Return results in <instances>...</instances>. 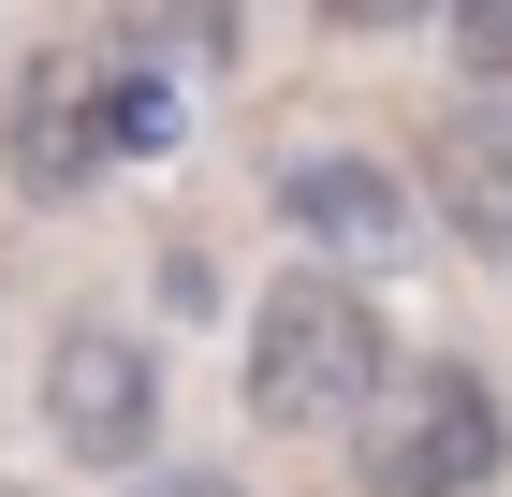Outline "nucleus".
I'll return each mask as SVG.
<instances>
[{
	"mask_svg": "<svg viewBox=\"0 0 512 497\" xmlns=\"http://www.w3.org/2000/svg\"><path fill=\"white\" fill-rule=\"evenodd\" d=\"M44 424H59L74 468H147V439H161V366H147V337H118V322H59V351H44Z\"/></svg>",
	"mask_w": 512,
	"mask_h": 497,
	"instance_id": "7ed1b4c3",
	"label": "nucleus"
},
{
	"mask_svg": "<svg viewBox=\"0 0 512 497\" xmlns=\"http://www.w3.org/2000/svg\"><path fill=\"white\" fill-rule=\"evenodd\" d=\"M425 205H439V234H454V249L512 264V103H483V117H454V132H439Z\"/></svg>",
	"mask_w": 512,
	"mask_h": 497,
	"instance_id": "423d86ee",
	"label": "nucleus"
},
{
	"mask_svg": "<svg viewBox=\"0 0 512 497\" xmlns=\"http://www.w3.org/2000/svg\"><path fill=\"white\" fill-rule=\"evenodd\" d=\"M439 30H454V74L469 88H512V0H439Z\"/></svg>",
	"mask_w": 512,
	"mask_h": 497,
	"instance_id": "6e6552de",
	"label": "nucleus"
},
{
	"mask_svg": "<svg viewBox=\"0 0 512 497\" xmlns=\"http://www.w3.org/2000/svg\"><path fill=\"white\" fill-rule=\"evenodd\" d=\"M15 191L30 205H59V191H88L103 161H118V59L103 44H44L30 74H15Z\"/></svg>",
	"mask_w": 512,
	"mask_h": 497,
	"instance_id": "20e7f679",
	"label": "nucleus"
},
{
	"mask_svg": "<svg viewBox=\"0 0 512 497\" xmlns=\"http://www.w3.org/2000/svg\"><path fill=\"white\" fill-rule=\"evenodd\" d=\"M278 220L308 234L322 264H410V249H425V205L395 191L381 161H278Z\"/></svg>",
	"mask_w": 512,
	"mask_h": 497,
	"instance_id": "39448f33",
	"label": "nucleus"
},
{
	"mask_svg": "<svg viewBox=\"0 0 512 497\" xmlns=\"http://www.w3.org/2000/svg\"><path fill=\"white\" fill-rule=\"evenodd\" d=\"M352 468L366 497H483L512 468V410L483 366H454V351H410V366H381L352 410Z\"/></svg>",
	"mask_w": 512,
	"mask_h": 497,
	"instance_id": "f03ea898",
	"label": "nucleus"
},
{
	"mask_svg": "<svg viewBox=\"0 0 512 497\" xmlns=\"http://www.w3.org/2000/svg\"><path fill=\"white\" fill-rule=\"evenodd\" d=\"M0 497H15V483H0Z\"/></svg>",
	"mask_w": 512,
	"mask_h": 497,
	"instance_id": "9b49d317",
	"label": "nucleus"
},
{
	"mask_svg": "<svg viewBox=\"0 0 512 497\" xmlns=\"http://www.w3.org/2000/svg\"><path fill=\"white\" fill-rule=\"evenodd\" d=\"M118 497H249V483H220V468H147V483H118Z\"/></svg>",
	"mask_w": 512,
	"mask_h": 497,
	"instance_id": "1a4fd4ad",
	"label": "nucleus"
},
{
	"mask_svg": "<svg viewBox=\"0 0 512 497\" xmlns=\"http://www.w3.org/2000/svg\"><path fill=\"white\" fill-rule=\"evenodd\" d=\"M235 15H249V0H103V30H118L132 59H220Z\"/></svg>",
	"mask_w": 512,
	"mask_h": 497,
	"instance_id": "0eeeda50",
	"label": "nucleus"
},
{
	"mask_svg": "<svg viewBox=\"0 0 512 497\" xmlns=\"http://www.w3.org/2000/svg\"><path fill=\"white\" fill-rule=\"evenodd\" d=\"M337 30H410V15H439V0H322Z\"/></svg>",
	"mask_w": 512,
	"mask_h": 497,
	"instance_id": "9d476101",
	"label": "nucleus"
},
{
	"mask_svg": "<svg viewBox=\"0 0 512 497\" xmlns=\"http://www.w3.org/2000/svg\"><path fill=\"white\" fill-rule=\"evenodd\" d=\"M381 366H395V337H381V307H366L352 264H293L264 307H249V410H264L278 439L352 424Z\"/></svg>",
	"mask_w": 512,
	"mask_h": 497,
	"instance_id": "f257e3e1",
	"label": "nucleus"
}]
</instances>
